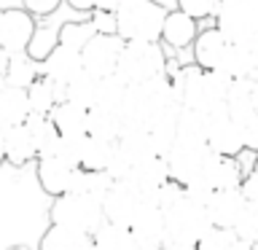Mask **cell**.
<instances>
[{"label": "cell", "mask_w": 258, "mask_h": 250, "mask_svg": "<svg viewBox=\"0 0 258 250\" xmlns=\"http://www.w3.org/2000/svg\"><path fill=\"white\" fill-rule=\"evenodd\" d=\"M199 175L205 177L215 191L239 189L242 180H245V172H242L237 156H221V153H210L207 164H205V169H202Z\"/></svg>", "instance_id": "obj_18"}, {"label": "cell", "mask_w": 258, "mask_h": 250, "mask_svg": "<svg viewBox=\"0 0 258 250\" xmlns=\"http://www.w3.org/2000/svg\"><path fill=\"white\" fill-rule=\"evenodd\" d=\"M24 127L30 129L32 140H35V148H38V159L40 156H54L56 148L62 143V135L59 129L54 127L51 116H43V113H30Z\"/></svg>", "instance_id": "obj_24"}, {"label": "cell", "mask_w": 258, "mask_h": 250, "mask_svg": "<svg viewBox=\"0 0 258 250\" xmlns=\"http://www.w3.org/2000/svg\"><path fill=\"white\" fill-rule=\"evenodd\" d=\"M64 6V0H24V11H30L35 19H46V16L56 14Z\"/></svg>", "instance_id": "obj_37"}, {"label": "cell", "mask_w": 258, "mask_h": 250, "mask_svg": "<svg viewBox=\"0 0 258 250\" xmlns=\"http://www.w3.org/2000/svg\"><path fill=\"white\" fill-rule=\"evenodd\" d=\"M124 38L118 35H105V32H97V35L89 40V43L81 48V56H84V70H89L97 78H105L110 73H116L121 51H124Z\"/></svg>", "instance_id": "obj_7"}, {"label": "cell", "mask_w": 258, "mask_h": 250, "mask_svg": "<svg viewBox=\"0 0 258 250\" xmlns=\"http://www.w3.org/2000/svg\"><path fill=\"white\" fill-rule=\"evenodd\" d=\"M229 46H231V40L226 38L215 24L202 27L197 40H194V46H191V62H197L199 68H205V70H218L226 51H229Z\"/></svg>", "instance_id": "obj_14"}, {"label": "cell", "mask_w": 258, "mask_h": 250, "mask_svg": "<svg viewBox=\"0 0 258 250\" xmlns=\"http://www.w3.org/2000/svg\"><path fill=\"white\" fill-rule=\"evenodd\" d=\"M210 124H207V145L213 153H221V156H237V153L245 151V135H242V127L229 116V110L221 108L215 113H210Z\"/></svg>", "instance_id": "obj_9"}, {"label": "cell", "mask_w": 258, "mask_h": 250, "mask_svg": "<svg viewBox=\"0 0 258 250\" xmlns=\"http://www.w3.org/2000/svg\"><path fill=\"white\" fill-rule=\"evenodd\" d=\"M218 3L221 0H177V8L194 16L197 22H205V19H215Z\"/></svg>", "instance_id": "obj_35"}, {"label": "cell", "mask_w": 258, "mask_h": 250, "mask_svg": "<svg viewBox=\"0 0 258 250\" xmlns=\"http://www.w3.org/2000/svg\"><path fill=\"white\" fill-rule=\"evenodd\" d=\"M54 121V127L59 129L62 137H84L86 135V124H89V110L81 108V105L64 100L56 102L54 110L48 113Z\"/></svg>", "instance_id": "obj_23"}, {"label": "cell", "mask_w": 258, "mask_h": 250, "mask_svg": "<svg viewBox=\"0 0 258 250\" xmlns=\"http://www.w3.org/2000/svg\"><path fill=\"white\" fill-rule=\"evenodd\" d=\"M121 3H124V0H97L94 8H100V11H110V14H116Z\"/></svg>", "instance_id": "obj_42"}, {"label": "cell", "mask_w": 258, "mask_h": 250, "mask_svg": "<svg viewBox=\"0 0 258 250\" xmlns=\"http://www.w3.org/2000/svg\"><path fill=\"white\" fill-rule=\"evenodd\" d=\"M8 250H32V247H30V245H11Z\"/></svg>", "instance_id": "obj_49"}, {"label": "cell", "mask_w": 258, "mask_h": 250, "mask_svg": "<svg viewBox=\"0 0 258 250\" xmlns=\"http://www.w3.org/2000/svg\"><path fill=\"white\" fill-rule=\"evenodd\" d=\"M239 189H242V194H245V199H247V202H258V175L250 172L245 180H242Z\"/></svg>", "instance_id": "obj_40"}, {"label": "cell", "mask_w": 258, "mask_h": 250, "mask_svg": "<svg viewBox=\"0 0 258 250\" xmlns=\"http://www.w3.org/2000/svg\"><path fill=\"white\" fill-rule=\"evenodd\" d=\"M253 175H258V159H255V167H253Z\"/></svg>", "instance_id": "obj_51"}, {"label": "cell", "mask_w": 258, "mask_h": 250, "mask_svg": "<svg viewBox=\"0 0 258 250\" xmlns=\"http://www.w3.org/2000/svg\"><path fill=\"white\" fill-rule=\"evenodd\" d=\"M247 199L242 189H223V191H215L213 197L207 202V215L213 226L218 229H234V223H237V218L242 215V210H245Z\"/></svg>", "instance_id": "obj_16"}, {"label": "cell", "mask_w": 258, "mask_h": 250, "mask_svg": "<svg viewBox=\"0 0 258 250\" xmlns=\"http://www.w3.org/2000/svg\"><path fill=\"white\" fill-rule=\"evenodd\" d=\"M38 19L24 8H14V11H0V48L8 54L27 51L30 38L35 32Z\"/></svg>", "instance_id": "obj_10"}, {"label": "cell", "mask_w": 258, "mask_h": 250, "mask_svg": "<svg viewBox=\"0 0 258 250\" xmlns=\"http://www.w3.org/2000/svg\"><path fill=\"white\" fill-rule=\"evenodd\" d=\"M30 100H27V89H16V86H3L0 89V121H6L8 127L24 124L30 116Z\"/></svg>", "instance_id": "obj_26"}, {"label": "cell", "mask_w": 258, "mask_h": 250, "mask_svg": "<svg viewBox=\"0 0 258 250\" xmlns=\"http://www.w3.org/2000/svg\"><path fill=\"white\" fill-rule=\"evenodd\" d=\"M113 148H116V143L100 140L94 135H84L81 137V151H78V167L89 169V172H102V169H108L113 159Z\"/></svg>", "instance_id": "obj_25"}, {"label": "cell", "mask_w": 258, "mask_h": 250, "mask_svg": "<svg viewBox=\"0 0 258 250\" xmlns=\"http://www.w3.org/2000/svg\"><path fill=\"white\" fill-rule=\"evenodd\" d=\"M27 100H30L32 113H43V116H48L56 102L68 100V84H59V81H51V78L40 76L35 84L27 89Z\"/></svg>", "instance_id": "obj_21"}, {"label": "cell", "mask_w": 258, "mask_h": 250, "mask_svg": "<svg viewBox=\"0 0 258 250\" xmlns=\"http://www.w3.org/2000/svg\"><path fill=\"white\" fill-rule=\"evenodd\" d=\"M64 3H68V8L76 14H92L97 0H64Z\"/></svg>", "instance_id": "obj_41"}, {"label": "cell", "mask_w": 258, "mask_h": 250, "mask_svg": "<svg viewBox=\"0 0 258 250\" xmlns=\"http://www.w3.org/2000/svg\"><path fill=\"white\" fill-rule=\"evenodd\" d=\"M126 180L143 194V199H151L153 194L169 180V164H167L164 156H156V153H153V156L143 159L140 164H135L132 175H129Z\"/></svg>", "instance_id": "obj_17"}, {"label": "cell", "mask_w": 258, "mask_h": 250, "mask_svg": "<svg viewBox=\"0 0 258 250\" xmlns=\"http://www.w3.org/2000/svg\"><path fill=\"white\" fill-rule=\"evenodd\" d=\"M113 177L108 175V169H102V172H89L86 169V194L89 197H94V199H105L108 197V191L113 189Z\"/></svg>", "instance_id": "obj_36"}, {"label": "cell", "mask_w": 258, "mask_h": 250, "mask_svg": "<svg viewBox=\"0 0 258 250\" xmlns=\"http://www.w3.org/2000/svg\"><path fill=\"white\" fill-rule=\"evenodd\" d=\"M164 223H167V239L164 242H183V245H197L213 229L207 207L194 202L191 197H183L177 205L169 207L164 213Z\"/></svg>", "instance_id": "obj_4"}, {"label": "cell", "mask_w": 258, "mask_h": 250, "mask_svg": "<svg viewBox=\"0 0 258 250\" xmlns=\"http://www.w3.org/2000/svg\"><path fill=\"white\" fill-rule=\"evenodd\" d=\"M97 35V27L92 22V16H84V19H68L59 30V43L73 46V48H84L89 40Z\"/></svg>", "instance_id": "obj_32"}, {"label": "cell", "mask_w": 258, "mask_h": 250, "mask_svg": "<svg viewBox=\"0 0 258 250\" xmlns=\"http://www.w3.org/2000/svg\"><path fill=\"white\" fill-rule=\"evenodd\" d=\"M6 84L16 89H30L40 78V62H35L27 51L11 54L8 56V68L3 73Z\"/></svg>", "instance_id": "obj_27"}, {"label": "cell", "mask_w": 258, "mask_h": 250, "mask_svg": "<svg viewBox=\"0 0 258 250\" xmlns=\"http://www.w3.org/2000/svg\"><path fill=\"white\" fill-rule=\"evenodd\" d=\"M242 135H245V148L258 153V116H253L247 124H242Z\"/></svg>", "instance_id": "obj_39"}, {"label": "cell", "mask_w": 258, "mask_h": 250, "mask_svg": "<svg viewBox=\"0 0 258 250\" xmlns=\"http://www.w3.org/2000/svg\"><path fill=\"white\" fill-rule=\"evenodd\" d=\"M215 27L231 43L258 40V0H221L215 14Z\"/></svg>", "instance_id": "obj_5"}, {"label": "cell", "mask_w": 258, "mask_h": 250, "mask_svg": "<svg viewBox=\"0 0 258 250\" xmlns=\"http://www.w3.org/2000/svg\"><path fill=\"white\" fill-rule=\"evenodd\" d=\"M234 234H237V239L258 242V202H247L245 205L242 215L234 223Z\"/></svg>", "instance_id": "obj_33"}, {"label": "cell", "mask_w": 258, "mask_h": 250, "mask_svg": "<svg viewBox=\"0 0 258 250\" xmlns=\"http://www.w3.org/2000/svg\"><path fill=\"white\" fill-rule=\"evenodd\" d=\"M129 229H132L140 250H161L164 247V239H167L164 210L156 207L153 202H143L140 213H137L135 223Z\"/></svg>", "instance_id": "obj_11"}, {"label": "cell", "mask_w": 258, "mask_h": 250, "mask_svg": "<svg viewBox=\"0 0 258 250\" xmlns=\"http://www.w3.org/2000/svg\"><path fill=\"white\" fill-rule=\"evenodd\" d=\"M73 172H76V167H73L70 161H64L62 156H56V153L54 156L35 159V180L40 185V191H43L46 197H51V199L68 194Z\"/></svg>", "instance_id": "obj_12"}, {"label": "cell", "mask_w": 258, "mask_h": 250, "mask_svg": "<svg viewBox=\"0 0 258 250\" xmlns=\"http://www.w3.org/2000/svg\"><path fill=\"white\" fill-rule=\"evenodd\" d=\"M156 3H161L164 8H177V0H156Z\"/></svg>", "instance_id": "obj_48"}, {"label": "cell", "mask_w": 258, "mask_h": 250, "mask_svg": "<svg viewBox=\"0 0 258 250\" xmlns=\"http://www.w3.org/2000/svg\"><path fill=\"white\" fill-rule=\"evenodd\" d=\"M129 84L118 73H110V76L100 78V86H97V105L94 108H108V110H118L121 102H124Z\"/></svg>", "instance_id": "obj_31"}, {"label": "cell", "mask_w": 258, "mask_h": 250, "mask_svg": "<svg viewBox=\"0 0 258 250\" xmlns=\"http://www.w3.org/2000/svg\"><path fill=\"white\" fill-rule=\"evenodd\" d=\"M89 16H92V22H94L97 32H105V35H116V14L94 8V11L89 14Z\"/></svg>", "instance_id": "obj_38"}, {"label": "cell", "mask_w": 258, "mask_h": 250, "mask_svg": "<svg viewBox=\"0 0 258 250\" xmlns=\"http://www.w3.org/2000/svg\"><path fill=\"white\" fill-rule=\"evenodd\" d=\"M199 22L188 16L180 8H169L167 11V19H164V27H161V43L172 51H191L194 40L199 35Z\"/></svg>", "instance_id": "obj_13"}, {"label": "cell", "mask_w": 258, "mask_h": 250, "mask_svg": "<svg viewBox=\"0 0 258 250\" xmlns=\"http://www.w3.org/2000/svg\"><path fill=\"white\" fill-rule=\"evenodd\" d=\"M253 108L258 113V78H253Z\"/></svg>", "instance_id": "obj_47"}, {"label": "cell", "mask_w": 258, "mask_h": 250, "mask_svg": "<svg viewBox=\"0 0 258 250\" xmlns=\"http://www.w3.org/2000/svg\"><path fill=\"white\" fill-rule=\"evenodd\" d=\"M234 242H237L234 229H218V226H213V229L197 242V250H231Z\"/></svg>", "instance_id": "obj_34"}, {"label": "cell", "mask_w": 258, "mask_h": 250, "mask_svg": "<svg viewBox=\"0 0 258 250\" xmlns=\"http://www.w3.org/2000/svg\"><path fill=\"white\" fill-rule=\"evenodd\" d=\"M231 250H258L255 247V242H245V239H237L234 242V247Z\"/></svg>", "instance_id": "obj_44"}, {"label": "cell", "mask_w": 258, "mask_h": 250, "mask_svg": "<svg viewBox=\"0 0 258 250\" xmlns=\"http://www.w3.org/2000/svg\"><path fill=\"white\" fill-rule=\"evenodd\" d=\"M167 46L161 40H126L116 73L126 84H145L167 73Z\"/></svg>", "instance_id": "obj_2"}, {"label": "cell", "mask_w": 258, "mask_h": 250, "mask_svg": "<svg viewBox=\"0 0 258 250\" xmlns=\"http://www.w3.org/2000/svg\"><path fill=\"white\" fill-rule=\"evenodd\" d=\"M81 70H84V56H81V51L73 46H64V43H59L40 62V76L59 81V84H70Z\"/></svg>", "instance_id": "obj_15"}, {"label": "cell", "mask_w": 258, "mask_h": 250, "mask_svg": "<svg viewBox=\"0 0 258 250\" xmlns=\"http://www.w3.org/2000/svg\"><path fill=\"white\" fill-rule=\"evenodd\" d=\"M8 56H11V54H8L6 48H0V76H3L6 68H8Z\"/></svg>", "instance_id": "obj_45"}, {"label": "cell", "mask_w": 258, "mask_h": 250, "mask_svg": "<svg viewBox=\"0 0 258 250\" xmlns=\"http://www.w3.org/2000/svg\"><path fill=\"white\" fill-rule=\"evenodd\" d=\"M56 14L51 16H46V19H40L35 24V32H32V38H30V46H27V54L32 56L35 62H43L48 54L54 51L56 46H59V30H62V24L68 22L62 16V19H54Z\"/></svg>", "instance_id": "obj_22"}, {"label": "cell", "mask_w": 258, "mask_h": 250, "mask_svg": "<svg viewBox=\"0 0 258 250\" xmlns=\"http://www.w3.org/2000/svg\"><path fill=\"white\" fill-rule=\"evenodd\" d=\"M121 132H124V118H121L118 110H108V108H92L89 110L86 135H94V137L108 140V143H118Z\"/></svg>", "instance_id": "obj_28"}, {"label": "cell", "mask_w": 258, "mask_h": 250, "mask_svg": "<svg viewBox=\"0 0 258 250\" xmlns=\"http://www.w3.org/2000/svg\"><path fill=\"white\" fill-rule=\"evenodd\" d=\"M14 8H24V0H0V11H14Z\"/></svg>", "instance_id": "obj_43"}, {"label": "cell", "mask_w": 258, "mask_h": 250, "mask_svg": "<svg viewBox=\"0 0 258 250\" xmlns=\"http://www.w3.org/2000/svg\"><path fill=\"white\" fill-rule=\"evenodd\" d=\"M3 164H8V161H6V151H3V145H0V167H3Z\"/></svg>", "instance_id": "obj_50"}, {"label": "cell", "mask_w": 258, "mask_h": 250, "mask_svg": "<svg viewBox=\"0 0 258 250\" xmlns=\"http://www.w3.org/2000/svg\"><path fill=\"white\" fill-rule=\"evenodd\" d=\"M92 247H94V234L48 223L35 250H92Z\"/></svg>", "instance_id": "obj_19"}, {"label": "cell", "mask_w": 258, "mask_h": 250, "mask_svg": "<svg viewBox=\"0 0 258 250\" xmlns=\"http://www.w3.org/2000/svg\"><path fill=\"white\" fill-rule=\"evenodd\" d=\"M143 194L135 189L129 180H116L113 189L108 191V197L102 199V213H105V221L108 223H116V226H132L137 213L143 207Z\"/></svg>", "instance_id": "obj_8"}, {"label": "cell", "mask_w": 258, "mask_h": 250, "mask_svg": "<svg viewBox=\"0 0 258 250\" xmlns=\"http://www.w3.org/2000/svg\"><path fill=\"white\" fill-rule=\"evenodd\" d=\"M48 223L94 234L105 223L102 202L89 197V194H62V197H54L51 207H48Z\"/></svg>", "instance_id": "obj_3"}, {"label": "cell", "mask_w": 258, "mask_h": 250, "mask_svg": "<svg viewBox=\"0 0 258 250\" xmlns=\"http://www.w3.org/2000/svg\"><path fill=\"white\" fill-rule=\"evenodd\" d=\"M8 129H11V127H8L6 121H0V145L6 143V137H8Z\"/></svg>", "instance_id": "obj_46"}, {"label": "cell", "mask_w": 258, "mask_h": 250, "mask_svg": "<svg viewBox=\"0 0 258 250\" xmlns=\"http://www.w3.org/2000/svg\"><path fill=\"white\" fill-rule=\"evenodd\" d=\"M210 153L213 151H210V145L205 140H183V137H177L172 151H169V156H167L169 177L185 185L205 169Z\"/></svg>", "instance_id": "obj_6"}, {"label": "cell", "mask_w": 258, "mask_h": 250, "mask_svg": "<svg viewBox=\"0 0 258 250\" xmlns=\"http://www.w3.org/2000/svg\"><path fill=\"white\" fill-rule=\"evenodd\" d=\"M255 247H258V242H255Z\"/></svg>", "instance_id": "obj_52"}, {"label": "cell", "mask_w": 258, "mask_h": 250, "mask_svg": "<svg viewBox=\"0 0 258 250\" xmlns=\"http://www.w3.org/2000/svg\"><path fill=\"white\" fill-rule=\"evenodd\" d=\"M97 86H100V78L92 76L89 70H81L68 84V100L81 105V108H86V110H92L97 105Z\"/></svg>", "instance_id": "obj_30"}, {"label": "cell", "mask_w": 258, "mask_h": 250, "mask_svg": "<svg viewBox=\"0 0 258 250\" xmlns=\"http://www.w3.org/2000/svg\"><path fill=\"white\" fill-rule=\"evenodd\" d=\"M3 151H6V161L11 167H30V164H35V159H38L35 140H32L30 129L24 124H16V127L8 129Z\"/></svg>", "instance_id": "obj_20"}, {"label": "cell", "mask_w": 258, "mask_h": 250, "mask_svg": "<svg viewBox=\"0 0 258 250\" xmlns=\"http://www.w3.org/2000/svg\"><path fill=\"white\" fill-rule=\"evenodd\" d=\"M167 11L156 0H124L116 11V35L124 40H161Z\"/></svg>", "instance_id": "obj_1"}, {"label": "cell", "mask_w": 258, "mask_h": 250, "mask_svg": "<svg viewBox=\"0 0 258 250\" xmlns=\"http://www.w3.org/2000/svg\"><path fill=\"white\" fill-rule=\"evenodd\" d=\"M92 250H140V245H137L132 229L105 221L94 231V247Z\"/></svg>", "instance_id": "obj_29"}]
</instances>
